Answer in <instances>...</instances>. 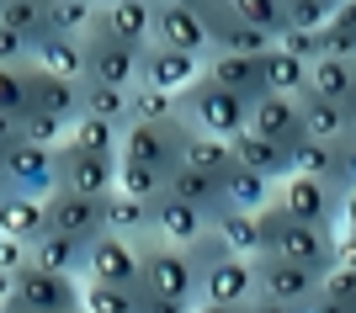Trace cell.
Here are the masks:
<instances>
[{
  "label": "cell",
  "mask_w": 356,
  "mask_h": 313,
  "mask_svg": "<svg viewBox=\"0 0 356 313\" xmlns=\"http://www.w3.org/2000/svg\"><path fill=\"white\" fill-rule=\"evenodd\" d=\"M261 255H277V260H293V266H309L325 276L330 266H335V234H325V228H309V223H293L277 202H271L261 218Z\"/></svg>",
  "instance_id": "cell-1"
},
{
  "label": "cell",
  "mask_w": 356,
  "mask_h": 313,
  "mask_svg": "<svg viewBox=\"0 0 356 313\" xmlns=\"http://www.w3.org/2000/svg\"><path fill=\"white\" fill-rule=\"evenodd\" d=\"M138 292L144 298H160V303H186L197 308L202 298V271L192 266L186 250H170V244H138Z\"/></svg>",
  "instance_id": "cell-2"
},
{
  "label": "cell",
  "mask_w": 356,
  "mask_h": 313,
  "mask_svg": "<svg viewBox=\"0 0 356 313\" xmlns=\"http://www.w3.org/2000/svg\"><path fill=\"white\" fill-rule=\"evenodd\" d=\"M176 117L192 128V133L202 138H239L245 128H250V101H239V96H229V90L208 85V80H197L192 90H181L176 96Z\"/></svg>",
  "instance_id": "cell-3"
},
{
  "label": "cell",
  "mask_w": 356,
  "mask_h": 313,
  "mask_svg": "<svg viewBox=\"0 0 356 313\" xmlns=\"http://www.w3.org/2000/svg\"><path fill=\"white\" fill-rule=\"evenodd\" d=\"M149 43H154V48H170V53L208 59V53H213V16H208V0H154V27H149Z\"/></svg>",
  "instance_id": "cell-4"
},
{
  "label": "cell",
  "mask_w": 356,
  "mask_h": 313,
  "mask_svg": "<svg viewBox=\"0 0 356 313\" xmlns=\"http://www.w3.org/2000/svg\"><path fill=\"white\" fill-rule=\"evenodd\" d=\"M277 208L293 218V223L325 228V234H341V186L330 180H309V176H287L277 186Z\"/></svg>",
  "instance_id": "cell-5"
},
{
  "label": "cell",
  "mask_w": 356,
  "mask_h": 313,
  "mask_svg": "<svg viewBox=\"0 0 356 313\" xmlns=\"http://www.w3.org/2000/svg\"><path fill=\"white\" fill-rule=\"evenodd\" d=\"M54 176H59V192L70 196H90V202H106L118 192V160H102V154H86L64 138L54 149Z\"/></svg>",
  "instance_id": "cell-6"
},
{
  "label": "cell",
  "mask_w": 356,
  "mask_h": 313,
  "mask_svg": "<svg viewBox=\"0 0 356 313\" xmlns=\"http://www.w3.org/2000/svg\"><path fill=\"white\" fill-rule=\"evenodd\" d=\"M186 122L170 117V122H138V128H122V154L118 160H134V164H149V170H176L181 164V144H186Z\"/></svg>",
  "instance_id": "cell-7"
},
{
  "label": "cell",
  "mask_w": 356,
  "mask_h": 313,
  "mask_svg": "<svg viewBox=\"0 0 356 313\" xmlns=\"http://www.w3.org/2000/svg\"><path fill=\"white\" fill-rule=\"evenodd\" d=\"M11 308H22V313H80V282L27 266L11 276Z\"/></svg>",
  "instance_id": "cell-8"
},
{
  "label": "cell",
  "mask_w": 356,
  "mask_h": 313,
  "mask_svg": "<svg viewBox=\"0 0 356 313\" xmlns=\"http://www.w3.org/2000/svg\"><path fill=\"white\" fill-rule=\"evenodd\" d=\"M319 271L293 266V260H277V255H261L255 260V298H271L282 308H303V303L319 298Z\"/></svg>",
  "instance_id": "cell-9"
},
{
  "label": "cell",
  "mask_w": 356,
  "mask_h": 313,
  "mask_svg": "<svg viewBox=\"0 0 356 313\" xmlns=\"http://www.w3.org/2000/svg\"><path fill=\"white\" fill-rule=\"evenodd\" d=\"M0 192L54 196V192H59V176H54V149H32V144L6 149V154H0Z\"/></svg>",
  "instance_id": "cell-10"
},
{
  "label": "cell",
  "mask_w": 356,
  "mask_h": 313,
  "mask_svg": "<svg viewBox=\"0 0 356 313\" xmlns=\"http://www.w3.org/2000/svg\"><path fill=\"white\" fill-rule=\"evenodd\" d=\"M138 53L144 48H122L102 32L86 37V85H106V90H134L138 85Z\"/></svg>",
  "instance_id": "cell-11"
},
{
  "label": "cell",
  "mask_w": 356,
  "mask_h": 313,
  "mask_svg": "<svg viewBox=\"0 0 356 313\" xmlns=\"http://www.w3.org/2000/svg\"><path fill=\"white\" fill-rule=\"evenodd\" d=\"M86 282L96 287H122V292H138V244L128 239H90V255H86Z\"/></svg>",
  "instance_id": "cell-12"
},
{
  "label": "cell",
  "mask_w": 356,
  "mask_h": 313,
  "mask_svg": "<svg viewBox=\"0 0 356 313\" xmlns=\"http://www.w3.org/2000/svg\"><path fill=\"white\" fill-rule=\"evenodd\" d=\"M208 59H192V53H170V48H154L149 43L138 53V85L149 90H165V96H181V90H192L202 80Z\"/></svg>",
  "instance_id": "cell-13"
},
{
  "label": "cell",
  "mask_w": 356,
  "mask_h": 313,
  "mask_svg": "<svg viewBox=\"0 0 356 313\" xmlns=\"http://www.w3.org/2000/svg\"><path fill=\"white\" fill-rule=\"evenodd\" d=\"M149 27H154V0H106V6H96L90 32H102L122 48H149Z\"/></svg>",
  "instance_id": "cell-14"
},
{
  "label": "cell",
  "mask_w": 356,
  "mask_h": 313,
  "mask_svg": "<svg viewBox=\"0 0 356 313\" xmlns=\"http://www.w3.org/2000/svg\"><path fill=\"white\" fill-rule=\"evenodd\" d=\"M255 298V260L223 255L218 266L202 271V298L197 303H218V308H245Z\"/></svg>",
  "instance_id": "cell-15"
},
{
  "label": "cell",
  "mask_w": 356,
  "mask_h": 313,
  "mask_svg": "<svg viewBox=\"0 0 356 313\" xmlns=\"http://www.w3.org/2000/svg\"><path fill=\"white\" fill-rule=\"evenodd\" d=\"M43 223L48 234H64V239H102V202L90 196H70V192H54L43 202Z\"/></svg>",
  "instance_id": "cell-16"
},
{
  "label": "cell",
  "mask_w": 356,
  "mask_h": 313,
  "mask_svg": "<svg viewBox=\"0 0 356 313\" xmlns=\"http://www.w3.org/2000/svg\"><path fill=\"white\" fill-rule=\"evenodd\" d=\"M229 154H234L239 170H250V176L271 180V186H282V180L293 176V149H287V144H271V138H255L250 128L239 138H229Z\"/></svg>",
  "instance_id": "cell-17"
},
{
  "label": "cell",
  "mask_w": 356,
  "mask_h": 313,
  "mask_svg": "<svg viewBox=\"0 0 356 313\" xmlns=\"http://www.w3.org/2000/svg\"><path fill=\"white\" fill-rule=\"evenodd\" d=\"M208 212L186 208L176 196H160L154 202V244H170V250H192L197 239H208Z\"/></svg>",
  "instance_id": "cell-18"
},
{
  "label": "cell",
  "mask_w": 356,
  "mask_h": 313,
  "mask_svg": "<svg viewBox=\"0 0 356 313\" xmlns=\"http://www.w3.org/2000/svg\"><path fill=\"white\" fill-rule=\"evenodd\" d=\"M32 112H43V117H54V122H64V128H74V122L86 117V80L32 75Z\"/></svg>",
  "instance_id": "cell-19"
},
{
  "label": "cell",
  "mask_w": 356,
  "mask_h": 313,
  "mask_svg": "<svg viewBox=\"0 0 356 313\" xmlns=\"http://www.w3.org/2000/svg\"><path fill=\"white\" fill-rule=\"evenodd\" d=\"M86 255H90V244H86V239L38 234V239L27 244V266L48 271V276H70V282H80V276H86Z\"/></svg>",
  "instance_id": "cell-20"
},
{
  "label": "cell",
  "mask_w": 356,
  "mask_h": 313,
  "mask_svg": "<svg viewBox=\"0 0 356 313\" xmlns=\"http://www.w3.org/2000/svg\"><path fill=\"white\" fill-rule=\"evenodd\" d=\"M250 133L255 138H271V144H287L293 149L298 138H303V122H298V101L293 96H255L250 101Z\"/></svg>",
  "instance_id": "cell-21"
},
{
  "label": "cell",
  "mask_w": 356,
  "mask_h": 313,
  "mask_svg": "<svg viewBox=\"0 0 356 313\" xmlns=\"http://www.w3.org/2000/svg\"><path fill=\"white\" fill-rule=\"evenodd\" d=\"M102 234L128 239V244H149L154 239V202H134V196H106L102 202Z\"/></svg>",
  "instance_id": "cell-22"
},
{
  "label": "cell",
  "mask_w": 356,
  "mask_h": 313,
  "mask_svg": "<svg viewBox=\"0 0 356 313\" xmlns=\"http://www.w3.org/2000/svg\"><path fill=\"white\" fill-rule=\"evenodd\" d=\"M32 75H54V80H86V37H59L48 32L32 48Z\"/></svg>",
  "instance_id": "cell-23"
},
{
  "label": "cell",
  "mask_w": 356,
  "mask_h": 313,
  "mask_svg": "<svg viewBox=\"0 0 356 313\" xmlns=\"http://www.w3.org/2000/svg\"><path fill=\"white\" fill-rule=\"evenodd\" d=\"M43 202H48V196L0 192V239H16V244H32L38 234H48V223H43Z\"/></svg>",
  "instance_id": "cell-24"
},
{
  "label": "cell",
  "mask_w": 356,
  "mask_h": 313,
  "mask_svg": "<svg viewBox=\"0 0 356 313\" xmlns=\"http://www.w3.org/2000/svg\"><path fill=\"white\" fill-rule=\"evenodd\" d=\"M218 196H223V208H229V212H250V218H261V212L277 202V186L234 164V170L218 180Z\"/></svg>",
  "instance_id": "cell-25"
},
{
  "label": "cell",
  "mask_w": 356,
  "mask_h": 313,
  "mask_svg": "<svg viewBox=\"0 0 356 313\" xmlns=\"http://www.w3.org/2000/svg\"><path fill=\"white\" fill-rule=\"evenodd\" d=\"M202 80L218 90H229V96H239V101H255L261 96V59H229V53H213L208 69H202Z\"/></svg>",
  "instance_id": "cell-26"
},
{
  "label": "cell",
  "mask_w": 356,
  "mask_h": 313,
  "mask_svg": "<svg viewBox=\"0 0 356 313\" xmlns=\"http://www.w3.org/2000/svg\"><path fill=\"white\" fill-rule=\"evenodd\" d=\"M298 122H303V138H314V144H346L351 138V112L319 101V96L298 101Z\"/></svg>",
  "instance_id": "cell-27"
},
{
  "label": "cell",
  "mask_w": 356,
  "mask_h": 313,
  "mask_svg": "<svg viewBox=\"0 0 356 313\" xmlns=\"http://www.w3.org/2000/svg\"><path fill=\"white\" fill-rule=\"evenodd\" d=\"M309 96H319V101L346 106V112H351V106H356V64L319 59V64L309 69Z\"/></svg>",
  "instance_id": "cell-28"
},
{
  "label": "cell",
  "mask_w": 356,
  "mask_h": 313,
  "mask_svg": "<svg viewBox=\"0 0 356 313\" xmlns=\"http://www.w3.org/2000/svg\"><path fill=\"white\" fill-rule=\"evenodd\" d=\"M261 90H266V96H293V101H303V96H309V69H303L293 53L271 48L266 59H261Z\"/></svg>",
  "instance_id": "cell-29"
},
{
  "label": "cell",
  "mask_w": 356,
  "mask_h": 313,
  "mask_svg": "<svg viewBox=\"0 0 356 313\" xmlns=\"http://www.w3.org/2000/svg\"><path fill=\"white\" fill-rule=\"evenodd\" d=\"M181 164H186V170H197V176H208V180H223L229 170H234V154H229V144H223V138L186 133V144H181Z\"/></svg>",
  "instance_id": "cell-30"
},
{
  "label": "cell",
  "mask_w": 356,
  "mask_h": 313,
  "mask_svg": "<svg viewBox=\"0 0 356 313\" xmlns=\"http://www.w3.org/2000/svg\"><path fill=\"white\" fill-rule=\"evenodd\" d=\"M213 234L223 239V250L239 255V260H261V223H255L250 212H229L223 208L213 218Z\"/></svg>",
  "instance_id": "cell-31"
},
{
  "label": "cell",
  "mask_w": 356,
  "mask_h": 313,
  "mask_svg": "<svg viewBox=\"0 0 356 313\" xmlns=\"http://www.w3.org/2000/svg\"><path fill=\"white\" fill-rule=\"evenodd\" d=\"M229 16L250 32H266L271 43L287 32V0H229Z\"/></svg>",
  "instance_id": "cell-32"
},
{
  "label": "cell",
  "mask_w": 356,
  "mask_h": 313,
  "mask_svg": "<svg viewBox=\"0 0 356 313\" xmlns=\"http://www.w3.org/2000/svg\"><path fill=\"white\" fill-rule=\"evenodd\" d=\"M70 144L86 154H102V160H118L122 154V128L118 122H102V117H80L70 128Z\"/></svg>",
  "instance_id": "cell-33"
},
{
  "label": "cell",
  "mask_w": 356,
  "mask_h": 313,
  "mask_svg": "<svg viewBox=\"0 0 356 313\" xmlns=\"http://www.w3.org/2000/svg\"><path fill=\"white\" fill-rule=\"evenodd\" d=\"M335 164H341V144H314V138H298L293 144V176L335 186Z\"/></svg>",
  "instance_id": "cell-34"
},
{
  "label": "cell",
  "mask_w": 356,
  "mask_h": 313,
  "mask_svg": "<svg viewBox=\"0 0 356 313\" xmlns=\"http://www.w3.org/2000/svg\"><path fill=\"white\" fill-rule=\"evenodd\" d=\"M0 27L32 37V48L48 37V0H0Z\"/></svg>",
  "instance_id": "cell-35"
},
{
  "label": "cell",
  "mask_w": 356,
  "mask_h": 313,
  "mask_svg": "<svg viewBox=\"0 0 356 313\" xmlns=\"http://www.w3.org/2000/svg\"><path fill=\"white\" fill-rule=\"evenodd\" d=\"M90 27H96V0H48V32L90 37Z\"/></svg>",
  "instance_id": "cell-36"
},
{
  "label": "cell",
  "mask_w": 356,
  "mask_h": 313,
  "mask_svg": "<svg viewBox=\"0 0 356 313\" xmlns=\"http://www.w3.org/2000/svg\"><path fill=\"white\" fill-rule=\"evenodd\" d=\"M165 170H149V164L118 160V196H134V202H160L165 196Z\"/></svg>",
  "instance_id": "cell-37"
},
{
  "label": "cell",
  "mask_w": 356,
  "mask_h": 313,
  "mask_svg": "<svg viewBox=\"0 0 356 313\" xmlns=\"http://www.w3.org/2000/svg\"><path fill=\"white\" fill-rule=\"evenodd\" d=\"M170 117H176V96L149 90V85L128 90V128H138V122H170Z\"/></svg>",
  "instance_id": "cell-38"
},
{
  "label": "cell",
  "mask_w": 356,
  "mask_h": 313,
  "mask_svg": "<svg viewBox=\"0 0 356 313\" xmlns=\"http://www.w3.org/2000/svg\"><path fill=\"white\" fill-rule=\"evenodd\" d=\"M80 313H138V292L80 282Z\"/></svg>",
  "instance_id": "cell-39"
},
{
  "label": "cell",
  "mask_w": 356,
  "mask_h": 313,
  "mask_svg": "<svg viewBox=\"0 0 356 313\" xmlns=\"http://www.w3.org/2000/svg\"><path fill=\"white\" fill-rule=\"evenodd\" d=\"M0 112L16 122L32 112V69H0Z\"/></svg>",
  "instance_id": "cell-40"
},
{
  "label": "cell",
  "mask_w": 356,
  "mask_h": 313,
  "mask_svg": "<svg viewBox=\"0 0 356 313\" xmlns=\"http://www.w3.org/2000/svg\"><path fill=\"white\" fill-rule=\"evenodd\" d=\"M86 117H102V122H118V128H128V90L86 85Z\"/></svg>",
  "instance_id": "cell-41"
},
{
  "label": "cell",
  "mask_w": 356,
  "mask_h": 313,
  "mask_svg": "<svg viewBox=\"0 0 356 313\" xmlns=\"http://www.w3.org/2000/svg\"><path fill=\"white\" fill-rule=\"evenodd\" d=\"M335 16V0H287V27L293 32H325Z\"/></svg>",
  "instance_id": "cell-42"
},
{
  "label": "cell",
  "mask_w": 356,
  "mask_h": 313,
  "mask_svg": "<svg viewBox=\"0 0 356 313\" xmlns=\"http://www.w3.org/2000/svg\"><path fill=\"white\" fill-rule=\"evenodd\" d=\"M64 138H70V128L43 117V112H27V117H22V144H32V149H59Z\"/></svg>",
  "instance_id": "cell-43"
},
{
  "label": "cell",
  "mask_w": 356,
  "mask_h": 313,
  "mask_svg": "<svg viewBox=\"0 0 356 313\" xmlns=\"http://www.w3.org/2000/svg\"><path fill=\"white\" fill-rule=\"evenodd\" d=\"M277 48H282V53H293L303 69H314V64L325 59V37H319V32H293V27H287L282 37H277Z\"/></svg>",
  "instance_id": "cell-44"
},
{
  "label": "cell",
  "mask_w": 356,
  "mask_h": 313,
  "mask_svg": "<svg viewBox=\"0 0 356 313\" xmlns=\"http://www.w3.org/2000/svg\"><path fill=\"white\" fill-rule=\"evenodd\" d=\"M319 298H330V303H341V308L356 313V271L330 266V271H325V282H319Z\"/></svg>",
  "instance_id": "cell-45"
},
{
  "label": "cell",
  "mask_w": 356,
  "mask_h": 313,
  "mask_svg": "<svg viewBox=\"0 0 356 313\" xmlns=\"http://www.w3.org/2000/svg\"><path fill=\"white\" fill-rule=\"evenodd\" d=\"M0 69H32V37L0 27Z\"/></svg>",
  "instance_id": "cell-46"
},
{
  "label": "cell",
  "mask_w": 356,
  "mask_h": 313,
  "mask_svg": "<svg viewBox=\"0 0 356 313\" xmlns=\"http://www.w3.org/2000/svg\"><path fill=\"white\" fill-rule=\"evenodd\" d=\"M335 186H341V196H356V144H351V138L341 144V164H335Z\"/></svg>",
  "instance_id": "cell-47"
},
{
  "label": "cell",
  "mask_w": 356,
  "mask_h": 313,
  "mask_svg": "<svg viewBox=\"0 0 356 313\" xmlns=\"http://www.w3.org/2000/svg\"><path fill=\"white\" fill-rule=\"evenodd\" d=\"M16 271H27V244L0 239V276H16Z\"/></svg>",
  "instance_id": "cell-48"
},
{
  "label": "cell",
  "mask_w": 356,
  "mask_h": 313,
  "mask_svg": "<svg viewBox=\"0 0 356 313\" xmlns=\"http://www.w3.org/2000/svg\"><path fill=\"white\" fill-rule=\"evenodd\" d=\"M335 266L356 271V234H335Z\"/></svg>",
  "instance_id": "cell-49"
},
{
  "label": "cell",
  "mask_w": 356,
  "mask_h": 313,
  "mask_svg": "<svg viewBox=\"0 0 356 313\" xmlns=\"http://www.w3.org/2000/svg\"><path fill=\"white\" fill-rule=\"evenodd\" d=\"M330 27H341L356 37V0H335V16H330Z\"/></svg>",
  "instance_id": "cell-50"
},
{
  "label": "cell",
  "mask_w": 356,
  "mask_h": 313,
  "mask_svg": "<svg viewBox=\"0 0 356 313\" xmlns=\"http://www.w3.org/2000/svg\"><path fill=\"white\" fill-rule=\"evenodd\" d=\"M16 144H22V122L0 112V154H6V149H16Z\"/></svg>",
  "instance_id": "cell-51"
},
{
  "label": "cell",
  "mask_w": 356,
  "mask_h": 313,
  "mask_svg": "<svg viewBox=\"0 0 356 313\" xmlns=\"http://www.w3.org/2000/svg\"><path fill=\"white\" fill-rule=\"evenodd\" d=\"M138 313H192L186 303H160V298H144L138 292Z\"/></svg>",
  "instance_id": "cell-52"
},
{
  "label": "cell",
  "mask_w": 356,
  "mask_h": 313,
  "mask_svg": "<svg viewBox=\"0 0 356 313\" xmlns=\"http://www.w3.org/2000/svg\"><path fill=\"white\" fill-rule=\"evenodd\" d=\"M341 234H356V196H341Z\"/></svg>",
  "instance_id": "cell-53"
},
{
  "label": "cell",
  "mask_w": 356,
  "mask_h": 313,
  "mask_svg": "<svg viewBox=\"0 0 356 313\" xmlns=\"http://www.w3.org/2000/svg\"><path fill=\"white\" fill-rule=\"evenodd\" d=\"M245 313H298V308H282V303H271V298H250Z\"/></svg>",
  "instance_id": "cell-54"
},
{
  "label": "cell",
  "mask_w": 356,
  "mask_h": 313,
  "mask_svg": "<svg viewBox=\"0 0 356 313\" xmlns=\"http://www.w3.org/2000/svg\"><path fill=\"white\" fill-rule=\"evenodd\" d=\"M298 313H351V308H341V303H330V298H314V303H303Z\"/></svg>",
  "instance_id": "cell-55"
},
{
  "label": "cell",
  "mask_w": 356,
  "mask_h": 313,
  "mask_svg": "<svg viewBox=\"0 0 356 313\" xmlns=\"http://www.w3.org/2000/svg\"><path fill=\"white\" fill-rule=\"evenodd\" d=\"M192 313H245V308H218V303H197Z\"/></svg>",
  "instance_id": "cell-56"
},
{
  "label": "cell",
  "mask_w": 356,
  "mask_h": 313,
  "mask_svg": "<svg viewBox=\"0 0 356 313\" xmlns=\"http://www.w3.org/2000/svg\"><path fill=\"white\" fill-rule=\"evenodd\" d=\"M11 303V276H0V308Z\"/></svg>",
  "instance_id": "cell-57"
},
{
  "label": "cell",
  "mask_w": 356,
  "mask_h": 313,
  "mask_svg": "<svg viewBox=\"0 0 356 313\" xmlns=\"http://www.w3.org/2000/svg\"><path fill=\"white\" fill-rule=\"evenodd\" d=\"M351 144H356V106H351Z\"/></svg>",
  "instance_id": "cell-58"
},
{
  "label": "cell",
  "mask_w": 356,
  "mask_h": 313,
  "mask_svg": "<svg viewBox=\"0 0 356 313\" xmlns=\"http://www.w3.org/2000/svg\"><path fill=\"white\" fill-rule=\"evenodd\" d=\"M6 313H22V308H11V303H6Z\"/></svg>",
  "instance_id": "cell-59"
},
{
  "label": "cell",
  "mask_w": 356,
  "mask_h": 313,
  "mask_svg": "<svg viewBox=\"0 0 356 313\" xmlns=\"http://www.w3.org/2000/svg\"><path fill=\"white\" fill-rule=\"evenodd\" d=\"M0 313H6V308H0Z\"/></svg>",
  "instance_id": "cell-60"
}]
</instances>
